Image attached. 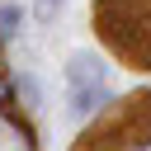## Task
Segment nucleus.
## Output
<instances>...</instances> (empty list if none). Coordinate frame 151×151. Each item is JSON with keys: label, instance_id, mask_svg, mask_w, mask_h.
Here are the masks:
<instances>
[{"label": "nucleus", "instance_id": "3", "mask_svg": "<svg viewBox=\"0 0 151 151\" xmlns=\"http://www.w3.org/2000/svg\"><path fill=\"white\" fill-rule=\"evenodd\" d=\"M57 9H61V0H38V9H33V14H38V24H52V14H57Z\"/></svg>", "mask_w": 151, "mask_h": 151}, {"label": "nucleus", "instance_id": "2", "mask_svg": "<svg viewBox=\"0 0 151 151\" xmlns=\"http://www.w3.org/2000/svg\"><path fill=\"white\" fill-rule=\"evenodd\" d=\"M14 90H19L24 99H28V109H38V85H33L28 76H19V85H14Z\"/></svg>", "mask_w": 151, "mask_h": 151}, {"label": "nucleus", "instance_id": "1", "mask_svg": "<svg viewBox=\"0 0 151 151\" xmlns=\"http://www.w3.org/2000/svg\"><path fill=\"white\" fill-rule=\"evenodd\" d=\"M19 24H24V9H19V5H0V33H5V38H14V33H19Z\"/></svg>", "mask_w": 151, "mask_h": 151}]
</instances>
